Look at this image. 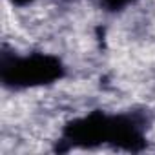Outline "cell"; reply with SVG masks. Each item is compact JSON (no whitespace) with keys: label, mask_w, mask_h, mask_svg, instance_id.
Returning <instances> with one entry per match:
<instances>
[{"label":"cell","mask_w":155,"mask_h":155,"mask_svg":"<svg viewBox=\"0 0 155 155\" xmlns=\"http://www.w3.org/2000/svg\"><path fill=\"white\" fill-rule=\"evenodd\" d=\"M146 119L140 113L108 115L91 111L69 122L62 131V142L68 148H93L99 144H113L128 151H140L146 144ZM66 148V150H68Z\"/></svg>","instance_id":"cell-1"},{"label":"cell","mask_w":155,"mask_h":155,"mask_svg":"<svg viewBox=\"0 0 155 155\" xmlns=\"http://www.w3.org/2000/svg\"><path fill=\"white\" fill-rule=\"evenodd\" d=\"M13 4H17V6H26V4H29V2H33V0H11Z\"/></svg>","instance_id":"cell-4"},{"label":"cell","mask_w":155,"mask_h":155,"mask_svg":"<svg viewBox=\"0 0 155 155\" xmlns=\"http://www.w3.org/2000/svg\"><path fill=\"white\" fill-rule=\"evenodd\" d=\"M131 2L133 0H101V6H104L108 11H119Z\"/></svg>","instance_id":"cell-3"},{"label":"cell","mask_w":155,"mask_h":155,"mask_svg":"<svg viewBox=\"0 0 155 155\" xmlns=\"http://www.w3.org/2000/svg\"><path fill=\"white\" fill-rule=\"evenodd\" d=\"M64 77L62 62L48 53H2L0 60V79L6 88L26 90L46 86L60 81Z\"/></svg>","instance_id":"cell-2"}]
</instances>
